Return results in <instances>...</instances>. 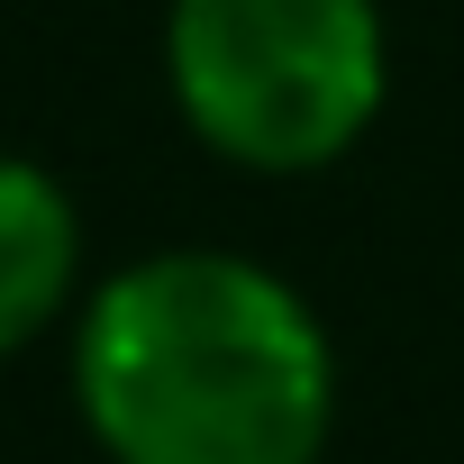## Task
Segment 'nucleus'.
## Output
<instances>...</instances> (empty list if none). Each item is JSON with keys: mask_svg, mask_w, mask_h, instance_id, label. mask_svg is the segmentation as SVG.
I'll use <instances>...</instances> for the list:
<instances>
[{"mask_svg": "<svg viewBox=\"0 0 464 464\" xmlns=\"http://www.w3.org/2000/svg\"><path fill=\"white\" fill-rule=\"evenodd\" d=\"M73 410L110 464H319L337 355L274 265L164 246L82 292Z\"/></svg>", "mask_w": 464, "mask_h": 464, "instance_id": "nucleus-1", "label": "nucleus"}, {"mask_svg": "<svg viewBox=\"0 0 464 464\" xmlns=\"http://www.w3.org/2000/svg\"><path fill=\"white\" fill-rule=\"evenodd\" d=\"M164 92L237 173H319L364 146L392 92L373 0H173Z\"/></svg>", "mask_w": 464, "mask_h": 464, "instance_id": "nucleus-2", "label": "nucleus"}, {"mask_svg": "<svg viewBox=\"0 0 464 464\" xmlns=\"http://www.w3.org/2000/svg\"><path fill=\"white\" fill-rule=\"evenodd\" d=\"M82 301V209L73 191L0 146V364L37 346Z\"/></svg>", "mask_w": 464, "mask_h": 464, "instance_id": "nucleus-3", "label": "nucleus"}]
</instances>
